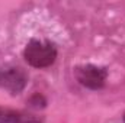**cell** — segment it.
Wrapping results in <instances>:
<instances>
[{"label": "cell", "instance_id": "cell-1", "mask_svg": "<svg viewBox=\"0 0 125 123\" xmlns=\"http://www.w3.org/2000/svg\"><path fill=\"white\" fill-rule=\"evenodd\" d=\"M23 58L33 68H48L57 60V48L50 41L32 39L23 49Z\"/></svg>", "mask_w": 125, "mask_h": 123}, {"label": "cell", "instance_id": "cell-2", "mask_svg": "<svg viewBox=\"0 0 125 123\" xmlns=\"http://www.w3.org/2000/svg\"><path fill=\"white\" fill-rule=\"evenodd\" d=\"M74 74H76L77 81L89 90L103 88V86L106 83V78H108V71L102 67L93 65V64L77 67L74 70Z\"/></svg>", "mask_w": 125, "mask_h": 123}, {"label": "cell", "instance_id": "cell-3", "mask_svg": "<svg viewBox=\"0 0 125 123\" xmlns=\"http://www.w3.org/2000/svg\"><path fill=\"white\" fill-rule=\"evenodd\" d=\"M28 83V74L19 68V67H10V68H0V87L6 88L13 96L23 91Z\"/></svg>", "mask_w": 125, "mask_h": 123}, {"label": "cell", "instance_id": "cell-4", "mask_svg": "<svg viewBox=\"0 0 125 123\" xmlns=\"http://www.w3.org/2000/svg\"><path fill=\"white\" fill-rule=\"evenodd\" d=\"M0 123H44V119L25 110L0 106Z\"/></svg>", "mask_w": 125, "mask_h": 123}, {"label": "cell", "instance_id": "cell-5", "mask_svg": "<svg viewBox=\"0 0 125 123\" xmlns=\"http://www.w3.org/2000/svg\"><path fill=\"white\" fill-rule=\"evenodd\" d=\"M122 119H124V123H125V113H124V116H122Z\"/></svg>", "mask_w": 125, "mask_h": 123}]
</instances>
